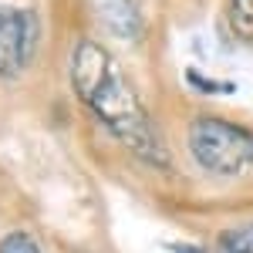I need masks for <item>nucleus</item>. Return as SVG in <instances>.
I'll return each instance as SVG.
<instances>
[{"mask_svg":"<svg viewBox=\"0 0 253 253\" xmlns=\"http://www.w3.org/2000/svg\"><path fill=\"white\" fill-rule=\"evenodd\" d=\"M68 75H71V88L81 98V105L112 132V135L135 152L138 159L152 162V166H166V142L152 125V118L145 112V105L138 101L135 88L125 81L122 64H118L98 41L81 38L71 47V61H68Z\"/></svg>","mask_w":253,"mask_h":253,"instance_id":"f257e3e1","label":"nucleus"},{"mask_svg":"<svg viewBox=\"0 0 253 253\" xmlns=\"http://www.w3.org/2000/svg\"><path fill=\"white\" fill-rule=\"evenodd\" d=\"M189 152L213 175H236L253 166V132L226 118H196L189 128Z\"/></svg>","mask_w":253,"mask_h":253,"instance_id":"f03ea898","label":"nucleus"},{"mask_svg":"<svg viewBox=\"0 0 253 253\" xmlns=\"http://www.w3.org/2000/svg\"><path fill=\"white\" fill-rule=\"evenodd\" d=\"M38 44V17L20 7H0V78H17Z\"/></svg>","mask_w":253,"mask_h":253,"instance_id":"7ed1b4c3","label":"nucleus"},{"mask_svg":"<svg viewBox=\"0 0 253 253\" xmlns=\"http://www.w3.org/2000/svg\"><path fill=\"white\" fill-rule=\"evenodd\" d=\"M98 10L115 38L135 41L142 34V14H138L135 0H98Z\"/></svg>","mask_w":253,"mask_h":253,"instance_id":"20e7f679","label":"nucleus"},{"mask_svg":"<svg viewBox=\"0 0 253 253\" xmlns=\"http://www.w3.org/2000/svg\"><path fill=\"white\" fill-rule=\"evenodd\" d=\"M230 27L243 44L253 47V0H230Z\"/></svg>","mask_w":253,"mask_h":253,"instance_id":"39448f33","label":"nucleus"},{"mask_svg":"<svg viewBox=\"0 0 253 253\" xmlns=\"http://www.w3.org/2000/svg\"><path fill=\"white\" fill-rule=\"evenodd\" d=\"M219 250L223 253H253V223L240 230H226L219 236Z\"/></svg>","mask_w":253,"mask_h":253,"instance_id":"423d86ee","label":"nucleus"},{"mask_svg":"<svg viewBox=\"0 0 253 253\" xmlns=\"http://www.w3.org/2000/svg\"><path fill=\"white\" fill-rule=\"evenodd\" d=\"M0 253H41L31 233H7L0 240Z\"/></svg>","mask_w":253,"mask_h":253,"instance_id":"0eeeda50","label":"nucleus"},{"mask_svg":"<svg viewBox=\"0 0 253 253\" xmlns=\"http://www.w3.org/2000/svg\"><path fill=\"white\" fill-rule=\"evenodd\" d=\"M172 250H175V253H206L203 247H189V243H175Z\"/></svg>","mask_w":253,"mask_h":253,"instance_id":"6e6552de","label":"nucleus"}]
</instances>
